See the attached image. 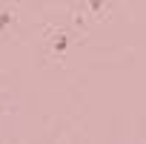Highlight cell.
I'll return each mask as SVG.
<instances>
[{"label":"cell","mask_w":146,"mask_h":144,"mask_svg":"<svg viewBox=\"0 0 146 144\" xmlns=\"http://www.w3.org/2000/svg\"><path fill=\"white\" fill-rule=\"evenodd\" d=\"M12 17H15L12 12H0V32H3V29H6L9 23H12Z\"/></svg>","instance_id":"obj_1"},{"label":"cell","mask_w":146,"mask_h":144,"mask_svg":"<svg viewBox=\"0 0 146 144\" xmlns=\"http://www.w3.org/2000/svg\"><path fill=\"white\" fill-rule=\"evenodd\" d=\"M54 49H57V52H63V49H66V38H63V35H57V40H54Z\"/></svg>","instance_id":"obj_2"},{"label":"cell","mask_w":146,"mask_h":144,"mask_svg":"<svg viewBox=\"0 0 146 144\" xmlns=\"http://www.w3.org/2000/svg\"><path fill=\"white\" fill-rule=\"evenodd\" d=\"M89 6H92V12H100L103 9V0H89Z\"/></svg>","instance_id":"obj_3"}]
</instances>
